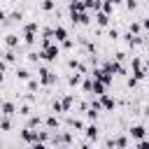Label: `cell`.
<instances>
[{"instance_id":"cell-9","label":"cell","mask_w":149,"mask_h":149,"mask_svg":"<svg viewBox=\"0 0 149 149\" xmlns=\"http://www.w3.org/2000/svg\"><path fill=\"white\" fill-rule=\"evenodd\" d=\"M21 140L28 142V144H35V142H37V130H33V128L26 126V128L21 130Z\"/></svg>"},{"instance_id":"cell-15","label":"cell","mask_w":149,"mask_h":149,"mask_svg":"<svg viewBox=\"0 0 149 149\" xmlns=\"http://www.w3.org/2000/svg\"><path fill=\"white\" fill-rule=\"evenodd\" d=\"M84 133H86V137H88V140H98V126H95V123L86 126V128H84Z\"/></svg>"},{"instance_id":"cell-1","label":"cell","mask_w":149,"mask_h":149,"mask_svg":"<svg viewBox=\"0 0 149 149\" xmlns=\"http://www.w3.org/2000/svg\"><path fill=\"white\" fill-rule=\"evenodd\" d=\"M40 54H42V58H44V61L54 63V61H56V58L61 56V49H58V44L49 42V44H44V47H42V51H40Z\"/></svg>"},{"instance_id":"cell-36","label":"cell","mask_w":149,"mask_h":149,"mask_svg":"<svg viewBox=\"0 0 149 149\" xmlns=\"http://www.w3.org/2000/svg\"><path fill=\"white\" fill-rule=\"evenodd\" d=\"M142 28H144V30H149V16H147V19L142 21Z\"/></svg>"},{"instance_id":"cell-22","label":"cell","mask_w":149,"mask_h":149,"mask_svg":"<svg viewBox=\"0 0 149 149\" xmlns=\"http://www.w3.org/2000/svg\"><path fill=\"white\" fill-rule=\"evenodd\" d=\"M54 7H56V0H42V9L44 12H51Z\"/></svg>"},{"instance_id":"cell-4","label":"cell","mask_w":149,"mask_h":149,"mask_svg":"<svg viewBox=\"0 0 149 149\" xmlns=\"http://www.w3.org/2000/svg\"><path fill=\"white\" fill-rule=\"evenodd\" d=\"M35 35H37V23L35 21L26 23V28H23V42L26 44H33L35 42Z\"/></svg>"},{"instance_id":"cell-29","label":"cell","mask_w":149,"mask_h":149,"mask_svg":"<svg viewBox=\"0 0 149 149\" xmlns=\"http://www.w3.org/2000/svg\"><path fill=\"white\" fill-rule=\"evenodd\" d=\"M14 58H16L14 51H7V54H5V63H14Z\"/></svg>"},{"instance_id":"cell-21","label":"cell","mask_w":149,"mask_h":149,"mask_svg":"<svg viewBox=\"0 0 149 149\" xmlns=\"http://www.w3.org/2000/svg\"><path fill=\"white\" fill-rule=\"evenodd\" d=\"M16 77H19V79H21V81H28V79H30V72H28V70H23V68H21V70H16Z\"/></svg>"},{"instance_id":"cell-5","label":"cell","mask_w":149,"mask_h":149,"mask_svg":"<svg viewBox=\"0 0 149 149\" xmlns=\"http://www.w3.org/2000/svg\"><path fill=\"white\" fill-rule=\"evenodd\" d=\"M98 100H100V109H105V112H112V109L116 107V100H114L109 93H102V95H98Z\"/></svg>"},{"instance_id":"cell-17","label":"cell","mask_w":149,"mask_h":149,"mask_svg":"<svg viewBox=\"0 0 149 149\" xmlns=\"http://www.w3.org/2000/svg\"><path fill=\"white\" fill-rule=\"evenodd\" d=\"M5 44H7L9 49H14V47L19 44V35H14V33H9V35H7V40H5Z\"/></svg>"},{"instance_id":"cell-16","label":"cell","mask_w":149,"mask_h":149,"mask_svg":"<svg viewBox=\"0 0 149 149\" xmlns=\"http://www.w3.org/2000/svg\"><path fill=\"white\" fill-rule=\"evenodd\" d=\"M84 5H86V9H93V12L102 9V2L100 0H84Z\"/></svg>"},{"instance_id":"cell-23","label":"cell","mask_w":149,"mask_h":149,"mask_svg":"<svg viewBox=\"0 0 149 149\" xmlns=\"http://www.w3.org/2000/svg\"><path fill=\"white\" fill-rule=\"evenodd\" d=\"M81 88H84L86 93H91V91H93V79H84V81H81Z\"/></svg>"},{"instance_id":"cell-19","label":"cell","mask_w":149,"mask_h":149,"mask_svg":"<svg viewBox=\"0 0 149 149\" xmlns=\"http://www.w3.org/2000/svg\"><path fill=\"white\" fill-rule=\"evenodd\" d=\"M44 123H47V128H58V119H56V114L47 116V119H44Z\"/></svg>"},{"instance_id":"cell-11","label":"cell","mask_w":149,"mask_h":149,"mask_svg":"<svg viewBox=\"0 0 149 149\" xmlns=\"http://www.w3.org/2000/svg\"><path fill=\"white\" fill-rule=\"evenodd\" d=\"M54 37H56V42H65V40H68V30H65L63 26H56V28H54Z\"/></svg>"},{"instance_id":"cell-6","label":"cell","mask_w":149,"mask_h":149,"mask_svg":"<svg viewBox=\"0 0 149 149\" xmlns=\"http://www.w3.org/2000/svg\"><path fill=\"white\" fill-rule=\"evenodd\" d=\"M102 68H105V70H107L109 74H126V68H123V65H121L119 61H107V63H105Z\"/></svg>"},{"instance_id":"cell-12","label":"cell","mask_w":149,"mask_h":149,"mask_svg":"<svg viewBox=\"0 0 149 149\" xmlns=\"http://www.w3.org/2000/svg\"><path fill=\"white\" fill-rule=\"evenodd\" d=\"M105 91H107V84H105V81H100V79H93V91H91V93L102 95Z\"/></svg>"},{"instance_id":"cell-24","label":"cell","mask_w":149,"mask_h":149,"mask_svg":"<svg viewBox=\"0 0 149 149\" xmlns=\"http://www.w3.org/2000/svg\"><path fill=\"white\" fill-rule=\"evenodd\" d=\"M98 114H100V109H95V107H91V109L86 112V116H88V121H95V119H98Z\"/></svg>"},{"instance_id":"cell-39","label":"cell","mask_w":149,"mask_h":149,"mask_svg":"<svg viewBox=\"0 0 149 149\" xmlns=\"http://www.w3.org/2000/svg\"><path fill=\"white\" fill-rule=\"evenodd\" d=\"M0 130H2V128H0Z\"/></svg>"},{"instance_id":"cell-27","label":"cell","mask_w":149,"mask_h":149,"mask_svg":"<svg viewBox=\"0 0 149 149\" xmlns=\"http://www.w3.org/2000/svg\"><path fill=\"white\" fill-rule=\"evenodd\" d=\"M37 58H42V54H40V51H30V54H28V61H30V63H35Z\"/></svg>"},{"instance_id":"cell-35","label":"cell","mask_w":149,"mask_h":149,"mask_svg":"<svg viewBox=\"0 0 149 149\" xmlns=\"http://www.w3.org/2000/svg\"><path fill=\"white\" fill-rule=\"evenodd\" d=\"M137 81H140V79H135V77H130V79H128V86L133 88V86H137Z\"/></svg>"},{"instance_id":"cell-25","label":"cell","mask_w":149,"mask_h":149,"mask_svg":"<svg viewBox=\"0 0 149 149\" xmlns=\"http://www.w3.org/2000/svg\"><path fill=\"white\" fill-rule=\"evenodd\" d=\"M51 109H54L56 114H61V112H63V102H61V100H54V102H51Z\"/></svg>"},{"instance_id":"cell-33","label":"cell","mask_w":149,"mask_h":149,"mask_svg":"<svg viewBox=\"0 0 149 149\" xmlns=\"http://www.w3.org/2000/svg\"><path fill=\"white\" fill-rule=\"evenodd\" d=\"M28 88L35 91V88H37V81H35V79H28Z\"/></svg>"},{"instance_id":"cell-30","label":"cell","mask_w":149,"mask_h":149,"mask_svg":"<svg viewBox=\"0 0 149 149\" xmlns=\"http://www.w3.org/2000/svg\"><path fill=\"white\" fill-rule=\"evenodd\" d=\"M35 126H40V119L37 116H30L28 119V128H35Z\"/></svg>"},{"instance_id":"cell-28","label":"cell","mask_w":149,"mask_h":149,"mask_svg":"<svg viewBox=\"0 0 149 149\" xmlns=\"http://www.w3.org/2000/svg\"><path fill=\"white\" fill-rule=\"evenodd\" d=\"M77 84H81V74H72L70 77V86H77Z\"/></svg>"},{"instance_id":"cell-2","label":"cell","mask_w":149,"mask_h":149,"mask_svg":"<svg viewBox=\"0 0 149 149\" xmlns=\"http://www.w3.org/2000/svg\"><path fill=\"white\" fill-rule=\"evenodd\" d=\"M37 79H40V84H44V86L56 84V74H54L49 68H40V70H37Z\"/></svg>"},{"instance_id":"cell-14","label":"cell","mask_w":149,"mask_h":149,"mask_svg":"<svg viewBox=\"0 0 149 149\" xmlns=\"http://www.w3.org/2000/svg\"><path fill=\"white\" fill-rule=\"evenodd\" d=\"M0 109H2V114H5V116L16 114V105H14V102H2V107H0Z\"/></svg>"},{"instance_id":"cell-3","label":"cell","mask_w":149,"mask_h":149,"mask_svg":"<svg viewBox=\"0 0 149 149\" xmlns=\"http://www.w3.org/2000/svg\"><path fill=\"white\" fill-rule=\"evenodd\" d=\"M130 68H133V77L135 79H144L147 77V70H144V65H142V58H130Z\"/></svg>"},{"instance_id":"cell-34","label":"cell","mask_w":149,"mask_h":149,"mask_svg":"<svg viewBox=\"0 0 149 149\" xmlns=\"http://www.w3.org/2000/svg\"><path fill=\"white\" fill-rule=\"evenodd\" d=\"M126 7H128V9H135L137 2H135V0H126Z\"/></svg>"},{"instance_id":"cell-10","label":"cell","mask_w":149,"mask_h":149,"mask_svg":"<svg viewBox=\"0 0 149 149\" xmlns=\"http://www.w3.org/2000/svg\"><path fill=\"white\" fill-rule=\"evenodd\" d=\"M144 135H147V128L144 126H140V123L137 126H130V137L133 140H142Z\"/></svg>"},{"instance_id":"cell-26","label":"cell","mask_w":149,"mask_h":149,"mask_svg":"<svg viewBox=\"0 0 149 149\" xmlns=\"http://www.w3.org/2000/svg\"><path fill=\"white\" fill-rule=\"evenodd\" d=\"M135 147L137 149H149V140H144V137L142 140H135Z\"/></svg>"},{"instance_id":"cell-32","label":"cell","mask_w":149,"mask_h":149,"mask_svg":"<svg viewBox=\"0 0 149 149\" xmlns=\"http://www.w3.org/2000/svg\"><path fill=\"white\" fill-rule=\"evenodd\" d=\"M130 33L137 35V33H140V23H130Z\"/></svg>"},{"instance_id":"cell-13","label":"cell","mask_w":149,"mask_h":149,"mask_svg":"<svg viewBox=\"0 0 149 149\" xmlns=\"http://www.w3.org/2000/svg\"><path fill=\"white\" fill-rule=\"evenodd\" d=\"M95 23H98V26H107V23H109V14L102 12V9H98V14H95Z\"/></svg>"},{"instance_id":"cell-37","label":"cell","mask_w":149,"mask_h":149,"mask_svg":"<svg viewBox=\"0 0 149 149\" xmlns=\"http://www.w3.org/2000/svg\"><path fill=\"white\" fill-rule=\"evenodd\" d=\"M0 21H5V12L2 9H0Z\"/></svg>"},{"instance_id":"cell-7","label":"cell","mask_w":149,"mask_h":149,"mask_svg":"<svg viewBox=\"0 0 149 149\" xmlns=\"http://www.w3.org/2000/svg\"><path fill=\"white\" fill-rule=\"evenodd\" d=\"M70 21H72V23H79V26H86V23H88L86 9H81V12H70Z\"/></svg>"},{"instance_id":"cell-38","label":"cell","mask_w":149,"mask_h":149,"mask_svg":"<svg viewBox=\"0 0 149 149\" xmlns=\"http://www.w3.org/2000/svg\"><path fill=\"white\" fill-rule=\"evenodd\" d=\"M0 81H2V70H0Z\"/></svg>"},{"instance_id":"cell-20","label":"cell","mask_w":149,"mask_h":149,"mask_svg":"<svg viewBox=\"0 0 149 149\" xmlns=\"http://www.w3.org/2000/svg\"><path fill=\"white\" fill-rule=\"evenodd\" d=\"M61 102H63V112H70V107H72V102H74V100H72V95H65Z\"/></svg>"},{"instance_id":"cell-31","label":"cell","mask_w":149,"mask_h":149,"mask_svg":"<svg viewBox=\"0 0 149 149\" xmlns=\"http://www.w3.org/2000/svg\"><path fill=\"white\" fill-rule=\"evenodd\" d=\"M0 128H2V130H9V128H12V123H9L7 119H2V121H0Z\"/></svg>"},{"instance_id":"cell-8","label":"cell","mask_w":149,"mask_h":149,"mask_svg":"<svg viewBox=\"0 0 149 149\" xmlns=\"http://www.w3.org/2000/svg\"><path fill=\"white\" fill-rule=\"evenodd\" d=\"M91 77H93V79H100V81H105V84H107V86H109V84H112V74H109V72H107V70H105V68H95V70H93V74H91Z\"/></svg>"},{"instance_id":"cell-18","label":"cell","mask_w":149,"mask_h":149,"mask_svg":"<svg viewBox=\"0 0 149 149\" xmlns=\"http://www.w3.org/2000/svg\"><path fill=\"white\" fill-rule=\"evenodd\" d=\"M107 144L109 147H128V140L126 137H116V140H109Z\"/></svg>"}]
</instances>
